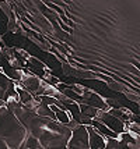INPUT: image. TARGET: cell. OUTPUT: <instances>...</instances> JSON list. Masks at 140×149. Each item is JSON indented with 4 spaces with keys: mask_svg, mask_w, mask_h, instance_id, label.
Segmentation results:
<instances>
[{
    "mask_svg": "<svg viewBox=\"0 0 140 149\" xmlns=\"http://www.w3.org/2000/svg\"><path fill=\"white\" fill-rule=\"evenodd\" d=\"M66 148H90V145H88V131H87L86 124H79L74 130H72V135H70V139L67 141Z\"/></svg>",
    "mask_w": 140,
    "mask_h": 149,
    "instance_id": "obj_1",
    "label": "cell"
},
{
    "mask_svg": "<svg viewBox=\"0 0 140 149\" xmlns=\"http://www.w3.org/2000/svg\"><path fill=\"white\" fill-rule=\"evenodd\" d=\"M83 103H87L90 104V106H94V107H97V109H102V110H109V106L105 103V100L102 99L101 96H98L97 93H94V92L88 91L87 89L84 93H83V96H81V100ZM79 102V103H80Z\"/></svg>",
    "mask_w": 140,
    "mask_h": 149,
    "instance_id": "obj_2",
    "label": "cell"
},
{
    "mask_svg": "<svg viewBox=\"0 0 140 149\" xmlns=\"http://www.w3.org/2000/svg\"><path fill=\"white\" fill-rule=\"evenodd\" d=\"M87 131H88V145H90V148H105V136L101 135L93 125H87Z\"/></svg>",
    "mask_w": 140,
    "mask_h": 149,
    "instance_id": "obj_3",
    "label": "cell"
},
{
    "mask_svg": "<svg viewBox=\"0 0 140 149\" xmlns=\"http://www.w3.org/2000/svg\"><path fill=\"white\" fill-rule=\"evenodd\" d=\"M21 148H25V149H41L42 148V145H41L39 139L37 138L35 135H32L31 132H28L27 136L24 138V141L21 143Z\"/></svg>",
    "mask_w": 140,
    "mask_h": 149,
    "instance_id": "obj_4",
    "label": "cell"
},
{
    "mask_svg": "<svg viewBox=\"0 0 140 149\" xmlns=\"http://www.w3.org/2000/svg\"><path fill=\"white\" fill-rule=\"evenodd\" d=\"M15 91H17V95H18V100H20L21 103H27L28 100H31L34 97V95L31 93V92L28 91V89H25L24 86H21V85L17 84V86H15Z\"/></svg>",
    "mask_w": 140,
    "mask_h": 149,
    "instance_id": "obj_5",
    "label": "cell"
},
{
    "mask_svg": "<svg viewBox=\"0 0 140 149\" xmlns=\"http://www.w3.org/2000/svg\"><path fill=\"white\" fill-rule=\"evenodd\" d=\"M35 113H37L38 116L48 117V118H53V120H56V116H55L53 110L51 109V106H46V104L39 103L38 104V107L35 109Z\"/></svg>",
    "mask_w": 140,
    "mask_h": 149,
    "instance_id": "obj_6",
    "label": "cell"
},
{
    "mask_svg": "<svg viewBox=\"0 0 140 149\" xmlns=\"http://www.w3.org/2000/svg\"><path fill=\"white\" fill-rule=\"evenodd\" d=\"M79 106H80V113H81V114H84V116H87V117H90L91 120H93L94 117L97 116V113H98V109H97V107L90 106V104H87V103H83V102H80V103H79Z\"/></svg>",
    "mask_w": 140,
    "mask_h": 149,
    "instance_id": "obj_7",
    "label": "cell"
},
{
    "mask_svg": "<svg viewBox=\"0 0 140 149\" xmlns=\"http://www.w3.org/2000/svg\"><path fill=\"white\" fill-rule=\"evenodd\" d=\"M123 92H125V95H126V97L129 99V100H132V102H136V103H139V102H140V95H139V93L127 91L126 88L123 89Z\"/></svg>",
    "mask_w": 140,
    "mask_h": 149,
    "instance_id": "obj_8",
    "label": "cell"
},
{
    "mask_svg": "<svg viewBox=\"0 0 140 149\" xmlns=\"http://www.w3.org/2000/svg\"><path fill=\"white\" fill-rule=\"evenodd\" d=\"M108 86L112 89V91H116V92H123V89H125V85L120 84V82H115V81H109L108 82Z\"/></svg>",
    "mask_w": 140,
    "mask_h": 149,
    "instance_id": "obj_9",
    "label": "cell"
},
{
    "mask_svg": "<svg viewBox=\"0 0 140 149\" xmlns=\"http://www.w3.org/2000/svg\"><path fill=\"white\" fill-rule=\"evenodd\" d=\"M70 88L73 89L76 93H79L80 96H83V93L87 91V88H84V86H81V85H70Z\"/></svg>",
    "mask_w": 140,
    "mask_h": 149,
    "instance_id": "obj_10",
    "label": "cell"
},
{
    "mask_svg": "<svg viewBox=\"0 0 140 149\" xmlns=\"http://www.w3.org/2000/svg\"><path fill=\"white\" fill-rule=\"evenodd\" d=\"M28 60H30V63H31L32 65H37V67H38V70H44V68H45L44 63H41L39 60H37V58H34V57H31V56H30V57H28Z\"/></svg>",
    "mask_w": 140,
    "mask_h": 149,
    "instance_id": "obj_11",
    "label": "cell"
},
{
    "mask_svg": "<svg viewBox=\"0 0 140 149\" xmlns=\"http://www.w3.org/2000/svg\"><path fill=\"white\" fill-rule=\"evenodd\" d=\"M134 65H136V67H137V68L140 70V64H139V63H134Z\"/></svg>",
    "mask_w": 140,
    "mask_h": 149,
    "instance_id": "obj_12",
    "label": "cell"
}]
</instances>
